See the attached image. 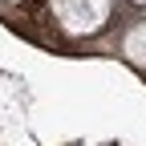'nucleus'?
Segmentation results:
<instances>
[{
    "label": "nucleus",
    "mask_w": 146,
    "mask_h": 146,
    "mask_svg": "<svg viewBox=\"0 0 146 146\" xmlns=\"http://www.w3.org/2000/svg\"><path fill=\"white\" fill-rule=\"evenodd\" d=\"M118 0H49V16L65 36H94L110 25Z\"/></svg>",
    "instance_id": "obj_1"
},
{
    "label": "nucleus",
    "mask_w": 146,
    "mask_h": 146,
    "mask_svg": "<svg viewBox=\"0 0 146 146\" xmlns=\"http://www.w3.org/2000/svg\"><path fill=\"white\" fill-rule=\"evenodd\" d=\"M118 53H122V61L126 65H134V69H146V16L138 25H130L122 33V41H118Z\"/></svg>",
    "instance_id": "obj_2"
}]
</instances>
